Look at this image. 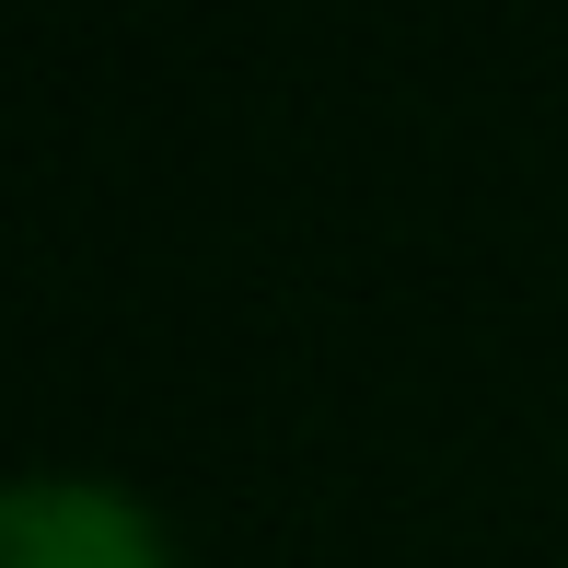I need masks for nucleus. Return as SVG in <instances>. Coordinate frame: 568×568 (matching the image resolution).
I'll use <instances>...</instances> for the list:
<instances>
[{"instance_id":"f257e3e1","label":"nucleus","mask_w":568,"mask_h":568,"mask_svg":"<svg viewBox=\"0 0 568 568\" xmlns=\"http://www.w3.org/2000/svg\"><path fill=\"white\" fill-rule=\"evenodd\" d=\"M0 568H163V523L93 476H12L0 487Z\"/></svg>"}]
</instances>
